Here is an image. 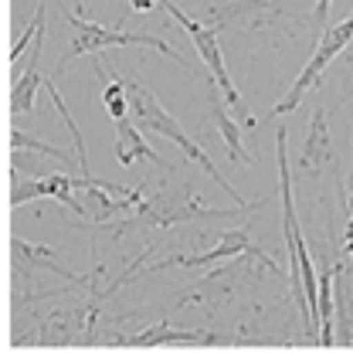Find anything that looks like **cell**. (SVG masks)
Instances as JSON below:
<instances>
[{"label":"cell","instance_id":"obj_17","mask_svg":"<svg viewBox=\"0 0 353 353\" xmlns=\"http://www.w3.org/2000/svg\"><path fill=\"white\" fill-rule=\"evenodd\" d=\"M44 14H48V0H38V7H34V21H31V24L21 31V38L14 41V48H10V61H14V65L21 61V54H24V44L31 41V38H38V34L44 31Z\"/></svg>","mask_w":353,"mask_h":353},{"label":"cell","instance_id":"obj_3","mask_svg":"<svg viewBox=\"0 0 353 353\" xmlns=\"http://www.w3.org/2000/svg\"><path fill=\"white\" fill-rule=\"evenodd\" d=\"M68 14V21H72V28H75V41L68 48V54L54 65V82L65 75V68L75 61V58H85V54H99V51H105V48H132V44H139V48H153V51H160V54H167V58H174L180 61L183 68H190V61L176 51L174 44H167L163 38H157V34H132V31H123V24L119 28H105V24H92L85 17H79V14H72V10H65Z\"/></svg>","mask_w":353,"mask_h":353},{"label":"cell","instance_id":"obj_5","mask_svg":"<svg viewBox=\"0 0 353 353\" xmlns=\"http://www.w3.org/2000/svg\"><path fill=\"white\" fill-rule=\"evenodd\" d=\"M353 41V14L347 17V21H340V24H330L326 31H323V38L316 41V48H312V58H309V65L299 72V79L292 82V88L285 92V99L282 102H275V109L268 112V119H275V116H285V112H292L299 102H303V92H309V88L319 82V75L326 72V65L347 48V44Z\"/></svg>","mask_w":353,"mask_h":353},{"label":"cell","instance_id":"obj_20","mask_svg":"<svg viewBox=\"0 0 353 353\" xmlns=\"http://www.w3.org/2000/svg\"><path fill=\"white\" fill-rule=\"evenodd\" d=\"M350 99H353V82H350V85H347V88H343V95H340V102H336V105H347Z\"/></svg>","mask_w":353,"mask_h":353},{"label":"cell","instance_id":"obj_9","mask_svg":"<svg viewBox=\"0 0 353 353\" xmlns=\"http://www.w3.org/2000/svg\"><path fill=\"white\" fill-rule=\"evenodd\" d=\"M333 163V139H330V123H326V105L316 102L312 119H309V136L299 150V174H319Z\"/></svg>","mask_w":353,"mask_h":353},{"label":"cell","instance_id":"obj_19","mask_svg":"<svg viewBox=\"0 0 353 353\" xmlns=\"http://www.w3.org/2000/svg\"><path fill=\"white\" fill-rule=\"evenodd\" d=\"M130 3H132V10L146 14V10H153V3H157V0H130Z\"/></svg>","mask_w":353,"mask_h":353},{"label":"cell","instance_id":"obj_11","mask_svg":"<svg viewBox=\"0 0 353 353\" xmlns=\"http://www.w3.org/2000/svg\"><path fill=\"white\" fill-rule=\"evenodd\" d=\"M208 105H211V116H214V123H218V130H221V139H224L228 157H231L238 167H252V153L245 150L241 126L224 112V102H221V92H218V82H214V79H211V88H208Z\"/></svg>","mask_w":353,"mask_h":353},{"label":"cell","instance_id":"obj_18","mask_svg":"<svg viewBox=\"0 0 353 353\" xmlns=\"http://www.w3.org/2000/svg\"><path fill=\"white\" fill-rule=\"evenodd\" d=\"M326 17H330V0H316V10H312V41H319L323 31L330 28Z\"/></svg>","mask_w":353,"mask_h":353},{"label":"cell","instance_id":"obj_10","mask_svg":"<svg viewBox=\"0 0 353 353\" xmlns=\"http://www.w3.org/2000/svg\"><path fill=\"white\" fill-rule=\"evenodd\" d=\"M109 343L150 350V347H163V343H204V347H214V343H224V340H221V336H211V333H201V330H174V326L163 319V323H157V326H146V330L136 333V336H112Z\"/></svg>","mask_w":353,"mask_h":353},{"label":"cell","instance_id":"obj_15","mask_svg":"<svg viewBox=\"0 0 353 353\" xmlns=\"http://www.w3.org/2000/svg\"><path fill=\"white\" fill-rule=\"evenodd\" d=\"M333 326V272L326 259V265L319 268V347H336Z\"/></svg>","mask_w":353,"mask_h":353},{"label":"cell","instance_id":"obj_13","mask_svg":"<svg viewBox=\"0 0 353 353\" xmlns=\"http://www.w3.org/2000/svg\"><path fill=\"white\" fill-rule=\"evenodd\" d=\"M41 44H44V31L34 38V48H31V65H28V72L24 75H17L14 79V88H10V112L14 116H24V112H31V105H34V92L41 85V72H38V61H41Z\"/></svg>","mask_w":353,"mask_h":353},{"label":"cell","instance_id":"obj_6","mask_svg":"<svg viewBox=\"0 0 353 353\" xmlns=\"http://www.w3.org/2000/svg\"><path fill=\"white\" fill-rule=\"evenodd\" d=\"M92 183H99V176H92V174H82V176L44 174V176H28L24 183H21V176H10V208H21L24 201H38V197H54V201H61L75 218H88L85 208L75 201L72 190L92 187Z\"/></svg>","mask_w":353,"mask_h":353},{"label":"cell","instance_id":"obj_4","mask_svg":"<svg viewBox=\"0 0 353 353\" xmlns=\"http://www.w3.org/2000/svg\"><path fill=\"white\" fill-rule=\"evenodd\" d=\"M170 17H174L176 24L190 34V41L197 44V51H201V58H204V65H208V72H211V79L218 82L221 88V95H224V102L238 112V119L252 130L255 126V119L248 116V105L241 102V95H238V88L231 85V79H228V68H224V58H221V44H218V28H204L201 21H194V17H187L180 7H176L174 0H157Z\"/></svg>","mask_w":353,"mask_h":353},{"label":"cell","instance_id":"obj_16","mask_svg":"<svg viewBox=\"0 0 353 353\" xmlns=\"http://www.w3.org/2000/svg\"><path fill=\"white\" fill-rule=\"evenodd\" d=\"M10 150H31V153H41V157H51V160H58V163H75V167L82 170L79 157H72L68 150H61V146H48V143L34 139V136H24L21 130L10 132Z\"/></svg>","mask_w":353,"mask_h":353},{"label":"cell","instance_id":"obj_8","mask_svg":"<svg viewBox=\"0 0 353 353\" xmlns=\"http://www.w3.org/2000/svg\"><path fill=\"white\" fill-rule=\"evenodd\" d=\"M292 0H231V3H221L211 7V21L214 24H252V28H265L279 17H292Z\"/></svg>","mask_w":353,"mask_h":353},{"label":"cell","instance_id":"obj_7","mask_svg":"<svg viewBox=\"0 0 353 353\" xmlns=\"http://www.w3.org/2000/svg\"><path fill=\"white\" fill-rule=\"evenodd\" d=\"M228 255H259L262 259L265 268H272L275 272V262L265 255L259 245H252V234L248 231H228V234H221L218 248H211V252H201V255H174V259H167V262H157L150 265L146 272H163V268H170V265H187V268H204V265H214L221 262V259H228ZM143 272V275H146Z\"/></svg>","mask_w":353,"mask_h":353},{"label":"cell","instance_id":"obj_12","mask_svg":"<svg viewBox=\"0 0 353 353\" xmlns=\"http://www.w3.org/2000/svg\"><path fill=\"white\" fill-rule=\"evenodd\" d=\"M116 160H119V167H132L136 160H150V163H157V167H167V160L143 143L139 126L132 123V116L116 119Z\"/></svg>","mask_w":353,"mask_h":353},{"label":"cell","instance_id":"obj_14","mask_svg":"<svg viewBox=\"0 0 353 353\" xmlns=\"http://www.w3.org/2000/svg\"><path fill=\"white\" fill-rule=\"evenodd\" d=\"M14 245V265L28 262L31 265V272H38V268H44V272H54L58 279H65V282H79V285H85V279L82 275H75V272H68L65 265L58 262L44 245H34V241H24V238H14L10 241Z\"/></svg>","mask_w":353,"mask_h":353},{"label":"cell","instance_id":"obj_1","mask_svg":"<svg viewBox=\"0 0 353 353\" xmlns=\"http://www.w3.org/2000/svg\"><path fill=\"white\" fill-rule=\"evenodd\" d=\"M262 201L255 204H238L231 211H214V208H204L197 201V187H180V190H157L153 197H143V204L130 211L126 218L116 221H102V231L112 234V238H123V234H132V231H150V228H174V224H183V221H228V218H245L248 211H259Z\"/></svg>","mask_w":353,"mask_h":353},{"label":"cell","instance_id":"obj_2","mask_svg":"<svg viewBox=\"0 0 353 353\" xmlns=\"http://www.w3.org/2000/svg\"><path fill=\"white\" fill-rule=\"evenodd\" d=\"M126 102H130L132 123H136L139 130L160 132L163 139L176 143V146L183 150V157H190V160H194V163H197V167H201L204 174L218 180L221 190H228V194H231V197H234L238 204H248V201H241V190H234V187H231V180L221 174L218 163H211V157H208V153H204V150H201V146H197V143H194V139L187 136V132L180 130V123H176L174 116H170V112H167V109H163V105L157 102V95H153L150 88L143 85L139 79H130V82H126Z\"/></svg>","mask_w":353,"mask_h":353}]
</instances>
